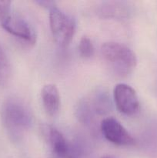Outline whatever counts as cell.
Masks as SVG:
<instances>
[{"mask_svg": "<svg viewBox=\"0 0 157 158\" xmlns=\"http://www.w3.org/2000/svg\"><path fill=\"white\" fill-rule=\"evenodd\" d=\"M2 120L9 135L18 140L30 128L32 117L29 108L17 99L6 100L2 108Z\"/></svg>", "mask_w": 157, "mask_h": 158, "instance_id": "6da1fadb", "label": "cell"}, {"mask_svg": "<svg viewBox=\"0 0 157 158\" xmlns=\"http://www.w3.org/2000/svg\"><path fill=\"white\" fill-rule=\"evenodd\" d=\"M101 53L103 58L120 73H129L136 66L135 52L122 43L107 42L102 45Z\"/></svg>", "mask_w": 157, "mask_h": 158, "instance_id": "7a4b0ae2", "label": "cell"}, {"mask_svg": "<svg viewBox=\"0 0 157 158\" xmlns=\"http://www.w3.org/2000/svg\"><path fill=\"white\" fill-rule=\"evenodd\" d=\"M49 24L55 42L61 47H66L72 41L75 32V20L57 7L50 9Z\"/></svg>", "mask_w": 157, "mask_h": 158, "instance_id": "3957f363", "label": "cell"}, {"mask_svg": "<svg viewBox=\"0 0 157 158\" xmlns=\"http://www.w3.org/2000/svg\"><path fill=\"white\" fill-rule=\"evenodd\" d=\"M100 129L105 138L117 146H132L135 140L122 123L113 117L103 119Z\"/></svg>", "mask_w": 157, "mask_h": 158, "instance_id": "277c9868", "label": "cell"}, {"mask_svg": "<svg viewBox=\"0 0 157 158\" xmlns=\"http://www.w3.org/2000/svg\"><path fill=\"white\" fill-rule=\"evenodd\" d=\"M114 101L119 111L132 116L139 110V101L136 92L126 83H118L113 89Z\"/></svg>", "mask_w": 157, "mask_h": 158, "instance_id": "5b68a950", "label": "cell"}, {"mask_svg": "<svg viewBox=\"0 0 157 158\" xmlns=\"http://www.w3.org/2000/svg\"><path fill=\"white\" fill-rule=\"evenodd\" d=\"M1 24L4 29L14 36L24 40L29 44H35L36 35L34 29L29 23L21 16L9 14L1 22Z\"/></svg>", "mask_w": 157, "mask_h": 158, "instance_id": "8992f818", "label": "cell"}, {"mask_svg": "<svg viewBox=\"0 0 157 158\" xmlns=\"http://www.w3.org/2000/svg\"><path fill=\"white\" fill-rule=\"evenodd\" d=\"M41 97L43 107L48 115L57 116L60 108V95L57 86L52 83L45 85L42 89Z\"/></svg>", "mask_w": 157, "mask_h": 158, "instance_id": "52a82bcc", "label": "cell"}, {"mask_svg": "<svg viewBox=\"0 0 157 158\" xmlns=\"http://www.w3.org/2000/svg\"><path fill=\"white\" fill-rule=\"evenodd\" d=\"M11 75V65L6 52L0 46V84L6 83Z\"/></svg>", "mask_w": 157, "mask_h": 158, "instance_id": "ba28073f", "label": "cell"}, {"mask_svg": "<svg viewBox=\"0 0 157 158\" xmlns=\"http://www.w3.org/2000/svg\"><path fill=\"white\" fill-rule=\"evenodd\" d=\"M94 46L92 40L87 36L82 37L78 44L80 55L84 58H90L94 54Z\"/></svg>", "mask_w": 157, "mask_h": 158, "instance_id": "9c48e42d", "label": "cell"}, {"mask_svg": "<svg viewBox=\"0 0 157 158\" xmlns=\"http://www.w3.org/2000/svg\"><path fill=\"white\" fill-rule=\"evenodd\" d=\"M11 4L10 1H0V23L10 14Z\"/></svg>", "mask_w": 157, "mask_h": 158, "instance_id": "30bf717a", "label": "cell"}, {"mask_svg": "<svg viewBox=\"0 0 157 158\" xmlns=\"http://www.w3.org/2000/svg\"><path fill=\"white\" fill-rule=\"evenodd\" d=\"M104 158H110V157H104Z\"/></svg>", "mask_w": 157, "mask_h": 158, "instance_id": "8fae6325", "label": "cell"}]
</instances>
